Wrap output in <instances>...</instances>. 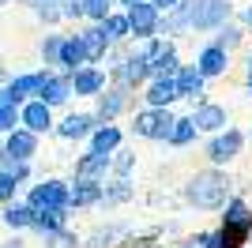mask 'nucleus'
I'll list each match as a JSON object with an SVG mask.
<instances>
[{"instance_id":"7ed1b4c3","label":"nucleus","mask_w":252,"mask_h":248,"mask_svg":"<svg viewBox=\"0 0 252 248\" xmlns=\"http://www.w3.org/2000/svg\"><path fill=\"white\" fill-rule=\"evenodd\" d=\"M245 128H237V124H230L226 132H215L207 135V143H203V158H207L211 169H230L237 158L245 155Z\"/></svg>"},{"instance_id":"20e7f679","label":"nucleus","mask_w":252,"mask_h":248,"mask_svg":"<svg viewBox=\"0 0 252 248\" xmlns=\"http://www.w3.org/2000/svg\"><path fill=\"white\" fill-rule=\"evenodd\" d=\"M173 121H177V113L173 109H136L132 113V135L136 139H143V143H166L169 139V128H173Z\"/></svg>"},{"instance_id":"7c9ffc66","label":"nucleus","mask_w":252,"mask_h":248,"mask_svg":"<svg viewBox=\"0 0 252 248\" xmlns=\"http://www.w3.org/2000/svg\"><path fill=\"white\" fill-rule=\"evenodd\" d=\"M196 124H192V117H177L173 121V128H169V139H166V147H177V151H185V147H192L196 143Z\"/></svg>"},{"instance_id":"ddd939ff","label":"nucleus","mask_w":252,"mask_h":248,"mask_svg":"<svg viewBox=\"0 0 252 248\" xmlns=\"http://www.w3.org/2000/svg\"><path fill=\"white\" fill-rule=\"evenodd\" d=\"M143 105L147 109H173L177 105V87H173V75H155V79L143 83V91H139Z\"/></svg>"},{"instance_id":"37998d69","label":"nucleus","mask_w":252,"mask_h":248,"mask_svg":"<svg viewBox=\"0 0 252 248\" xmlns=\"http://www.w3.org/2000/svg\"><path fill=\"white\" fill-rule=\"evenodd\" d=\"M241 27H245V31H252V4L241 11Z\"/></svg>"},{"instance_id":"f3484780","label":"nucleus","mask_w":252,"mask_h":248,"mask_svg":"<svg viewBox=\"0 0 252 248\" xmlns=\"http://www.w3.org/2000/svg\"><path fill=\"white\" fill-rule=\"evenodd\" d=\"M105 181H68V211H98Z\"/></svg>"},{"instance_id":"a211bd4d","label":"nucleus","mask_w":252,"mask_h":248,"mask_svg":"<svg viewBox=\"0 0 252 248\" xmlns=\"http://www.w3.org/2000/svg\"><path fill=\"white\" fill-rule=\"evenodd\" d=\"M75 34H79V45H83L87 64H98V68H102V64H105V57H109V49H113V45L105 41L102 27H98V23H83V27H79Z\"/></svg>"},{"instance_id":"473e14b6","label":"nucleus","mask_w":252,"mask_h":248,"mask_svg":"<svg viewBox=\"0 0 252 248\" xmlns=\"http://www.w3.org/2000/svg\"><path fill=\"white\" fill-rule=\"evenodd\" d=\"M45 248H83V237L72 226H64V229H57V233L45 237Z\"/></svg>"},{"instance_id":"e433bc0d","label":"nucleus","mask_w":252,"mask_h":248,"mask_svg":"<svg viewBox=\"0 0 252 248\" xmlns=\"http://www.w3.org/2000/svg\"><path fill=\"white\" fill-rule=\"evenodd\" d=\"M15 128H19V109L0 102V139H4L8 132H15Z\"/></svg>"},{"instance_id":"c756f323","label":"nucleus","mask_w":252,"mask_h":248,"mask_svg":"<svg viewBox=\"0 0 252 248\" xmlns=\"http://www.w3.org/2000/svg\"><path fill=\"white\" fill-rule=\"evenodd\" d=\"M136 151H128V147H121V151H113L109 155V177H117V181H132V173H136Z\"/></svg>"},{"instance_id":"6ab92c4d","label":"nucleus","mask_w":252,"mask_h":248,"mask_svg":"<svg viewBox=\"0 0 252 248\" xmlns=\"http://www.w3.org/2000/svg\"><path fill=\"white\" fill-rule=\"evenodd\" d=\"M0 143H4V151H8L11 162H34V158H38L42 139H38L34 132H27V128H15V132H8Z\"/></svg>"},{"instance_id":"9d476101","label":"nucleus","mask_w":252,"mask_h":248,"mask_svg":"<svg viewBox=\"0 0 252 248\" xmlns=\"http://www.w3.org/2000/svg\"><path fill=\"white\" fill-rule=\"evenodd\" d=\"M125 19H128V34H132V41H151V38H158V15L155 8H151L147 0H139V4H132V8L125 11Z\"/></svg>"},{"instance_id":"9b49d317","label":"nucleus","mask_w":252,"mask_h":248,"mask_svg":"<svg viewBox=\"0 0 252 248\" xmlns=\"http://www.w3.org/2000/svg\"><path fill=\"white\" fill-rule=\"evenodd\" d=\"M68 83H72V98H91V102H94L98 94L109 87V75H105V68H98V64H83V68H75V72L68 75Z\"/></svg>"},{"instance_id":"c85d7f7f","label":"nucleus","mask_w":252,"mask_h":248,"mask_svg":"<svg viewBox=\"0 0 252 248\" xmlns=\"http://www.w3.org/2000/svg\"><path fill=\"white\" fill-rule=\"evenodd\" d=\"M211 41H215L219 49H226V53L233 57V49H241V45H245V27H241V23H233V19H230V23H222L219 31L211 34Z\"/></svg>"},{"instance_id":"f257e3e1","label":"nucleus","mask_w":252,"mask_h":248,"mask_svg":"<svg viewBox=\"0 0 252 248\" xmlns=\"http://www.w3.org/2000/svg\"><path fill=\"white\" fill-rule=\"evenodd\" d=\"M181 196L192 211H200V215H219L226 199L233 196V177L226 169H200V173H192L185 185H181Z\"/></svg>"},{"instance_id":"f704fd0d","label":"nucleus","mask_w":252,"mask_h":248,"mask_svg":"<svg viewBox=\"0 0 252 248\" xmlns=\"http://www.w3.org/2000/svg\"><path fill=\"white\" fill-rule=\"evenodd\" d=\"M34 11V19L38 23H45V27H61V4H38V8H31Z\"/></svg>"},{"instance_id":"1a4fd4ad","label":"nucleus","mask_w":252,"mask_h":248,"mask_svg":"<svg viewBox=\"0 0 252 248\" xmlns=\"http://www.w3.org/2000/svg\"><path fill=\"white\" fill-rule=\"evenodd\" d=\"M189 117H192V124H196L200 135H215V132H226V128H230V109L222 102H211V98L196 102Z\"/></svg>"},{"instance_id":"f03ea898","label":"nucleus","mask_w":252,"mask_h":248,"mask_svg":"<svg viewBox=\"0 0 252 248\" xmlns=\"http://www.w3.org/2000/svg\"><path fill=\"white\" fill-rule=\"evenodd\" d=\"M105 75H109V87H121V91H132L139 94L143 91V83L151 79L147 72V61L139 57V49H109L105 57Z\"/></svg>"},{"instance_id":"4468645a","label":"nucleus","mask_w":252,"mask_h":248,"mask_svg":"<svg viewBox=\"0 0 252 248\" xmlns=\"http://www.w3.org/2000/svg\"><path fill=\"white\" fill-rule=\"evenodd\" d=\"M53 124H57V117H53L49 105H42L38 98H31V102H23L19 105V128H27V132H34L38 139L42 135L53 132Z\"/></svg>"},{"instance_id":"aec40b11","label":"nucleus","mask_w":252,"mask_h":248,"mask_svg":"<svg viewBox=\"0 0 252 248\" xmlns=\"http://www.w3.org/2000/svg\"><path fill=\"white\" fill-rule=\"evenodd\" d=\"M125 147V128L121 124H98L94 132L87 135V151L91 155H113V151H121Z\"/></svg>"},{"instance_id":"393cba45","label":"nucleus","mask_w":252,"mask_h":248,"mask_svg":"<svg viewBox=\"0 0 252 248\" xmlns=\"http://www.w3.org/2000/svg\"><path fill=\"white\" fill-rule=\"evenodd\" d=\"M72 173H75V181H105V177H109V158L83 151V155L75 158Z\"/></svg>"},{"instance_id":"a19ab883","label":"nucleus","mask_w":252,"mask_h":248,"mask_svg":"<svg viewBox=\"0 0 252 248\" xmlns=\"http://www.w3.org/2000/svg\"><path fill=\"white\" fill-rule=\"evenodd\" d=\"M147 4H151L155 11H158V15H166V11H173V8H177L181 0H147Z\"/></svg>"},{"instance_id":"2eb2a0df","label":"nucleus","mask_w":252,"mask_h":248,"mask_svg":"<svg viewBox=\"0 0 252 248\" xmlns=\"http://www.w3.org/2000/svg\"><path fill=\"white\" fill-rule=\"evenodd\" d=\"M173 87H177V102H203L207 98V79H203L192 64H181L177 72H173Z\"/></svg>"},{"instance_id":"c9c22d12","label":"nucleus","mask_w":252,"mask_h":248,"mask_svg":"<svg viewBox=\"0 0 252 248\" xmlns=\"http://www.w3.org/2000/svg\"><path fill=\"white\" fill-rule=\"evenodd\" d=\"M4 173H8L11 177V181H15V185H31V177H34V165L31 162H8V165H4Z\"/></svg>"},{"instance_id":"79ce46f5","label":"nucleus","mask_w":252,"mask_h":248,"mask_svg":"<svg viewBox=\"0 0 252 248\" xmlns=\"http://www.w3.org/2000/svg\"><path fill=\"white\" fill-rule=\"evenodd\" d=\"M0 248H27V241H23L19 233H11V237L4 241V245H0Z\"/></svg>"},{"instance_id":"cd10ccee","label":"nucleus","mask_w":252,"mask_h":248,"mask_svg":"<svg viewBox=\"0 0 252 248\" xmlns=\"http://www.w3.org/2000/svg\"><path fill=\"white\" fill-rule=\"evenodd\" d=\"M72 222V211L68 207H61V211H34V226L31 233H42V237H49V233H57V229H64Z\"/></svg>"},{"instance_id":"bb28decb","label":"nucleus","mask_w":252,"mask_h":248,"mask_svg":"<svg viewBox=\"0 0 252 248\" xmlns=\"http://www.w3.org/2000/svg\"><path fill=\"white\" fill-rule=\"evenodd\" d=\"M98 27H102L105 41H109L113 49H121L125 41H132V34H128V19H125V11H121V8H113L102 23H98Z\"/></svg>"},{"instance_id":"4c0bfd02","label":"nucleus","mask_w":252,"mask_h":248,"mask_svg":"<svg viewBox=\"0 0 252 248\" xmlns=\"http://www.w3.org/2000/svg\"><path fill=\"white\" fill-rule=\"evenodd\" d=\"M11 199H19V185H15V181H11L4 169H0V207L11 203Z\"/></svg>"},{"instance_id":"5701e85b","label":"nucleus","mask_w":252,"mask_h":248,"mask_svg":"<svg viewBox=\"0 0 252 248\" xmlns=\"http://www.w3.org/2000/svg\"><path fill=\"white\" fill-rule=\"evenodd\" d=\"M128 233H132V226H128V222H109V226L91 229V233L83 237V248H117Z\"/></svg>"},{"instance_id":"09e8293b","label":"nucleus","mask_w":252,"mask_h":248,"mask_svg":"<svg viewBox=\"0 0 252 248\" xmlns=\"http://www.w3.org/2000/svg\"><path fill=\"white\" fill-rule=\"evenodd\" d=\"M245 139H252V132H245Z\"/></svg>"},{"instance_id":"2f4dec72","label":"nucleus","mask_w":252,"mask_h":248,"mask_svg":"<svg viewBox=\"0 0 252 248\" xmlns=\"http://www.w3.org/2000/svg\"><path fill=\"white\" fill-rule=\"evenodd\" d=\"M61 41H64V34H57V31H45V34H42V41H38V57H42L45 68H57V57H61Z\"/></svg>"},{"instance_id":"0eeeda50","label":"nucleus","mask_w":252,"mask_h":248,"mask_svg":"<svg viewBox=\"0 0 252 248\" xmlns=\"http://www.w3.org/2000/svg\"><path fill=\"white\" fill-rule=\"evenodd\" d=\"M136 98L139 94H132V91H121V87H105L102 94L94 98V121L98 124H117V117H125L132 105H136Z\"/></svg>"},{"instance_id":"dca6fc26","label":"nucleus","mask_w":252,"mask_h":248,"mask_svg":"<svg viewBox=\"0 0 252 248\" xmlns=\"http://www.w3.org/2000/svg\"><path fill=\"white\" fill-rule=\"evenodd\" d=\"M38 102L49 105V109H64V105L72 102V83H68V75L49 68V75H45L42 87H38Z\"/></svg>"},{"instance_id":"de8ad7c7","label":"nucleus","mask_w":252,"mask_h":248,"mask_svg":"<svg viewBox=\"0 0 252 248\" xmlns=\"http://www.w3.org/2000/svg\"><path fill=\"white\" fill-rule=\"evenodd\" d=\"M8 4H11V0H0V8H8Z\"/></svg>"},{"instance_id":"f8f14e48","label":"nucleus","mask_w":252,"mask_h":248,"mask_svg":"<svg viewBox=\"0 0 252 248\" xmlns=\"http://www.w3.org/2000/svg\"><path fill=\"white\" fill-rule=\"evenodd\" d=\"M192 68L203 75V79H226V72H230V53L219 49L215 41H203L200 49H196V61H192Z\"/></svg>"},{"instance_id":"b1692460","label":"nucleus","mask_w":252,"mask_h":248,"mask_svg":"<svg viewBox=\"0 0 252 248\" xmlns=\"http://www.w3.org/2000/svg\"><path fill=\"white\" fill-rule=\"evenodd\" d=\"M132 199H136V185L109 177V185H102V203H98V211H117V207H128Z\"/></svg>"},{"instance_id":"39448f33","label":"nucleus","mask_w":252,"mask_h":248,"mask_svg":"<svg viewBox=\"0 0 252 248\" xmlns=\"http://www.w3.org/2000/svg\"><path fill=\"white\" fill-rule=\"evenodd\" d=\"M139 49V57L147 61V72H151V79L155 75H173L181 68V49H177V41H166V38H151V41H139L136 45Z\"/></svg>"},{"instance_id":"6e6552de","label":"nucleus","mask_w":252,"mask_h":248,"mask_svg":"<svg viewBox=\"0 0 252 248\" xmlns=\"http://www.w3.org/2000/svg\"><path fill=\"white\" fill-rule=\"evenodd\" d=\"M94 128H98V121L91 109H72V113H64L61 121L53 124V135L64 139V143H87V135Z\"/></svg>"},{"instance_id":"a878e982","label":"nucleus","mask_w":252,"mask_h":248,"mask_svg":"<svg viewBox=\"0 0 252 248\" xmlns=\"http://www.w3.org/2000/svg\"><path fill=\"white\" fill-rule=\"evenodd\" d=\"M87 57H83V45H79V34H64L61 41V57H57V68L53 72H64V75H72L75 68H83Z\"/></svg>"},{"instance_id":"72a5a7b5","label":"nucleus","mask_w":252,"mask_h":248,"mask_svg":"<svg viewBox=\"0 0 252 248\" xmlns=\"http://www.w3.org/2000/svg\"><path fill=\"white\" fill-rule=\"evenodd\" d=\"M113 8V0H83V23H102Z\"/></svg>"},{"instance_id":"58836bf2","label":"nucleus","mask_w":252,"mask_h":248,"mask_svg":"<svg viewBox=\"0 0 252 248\" xmlns=\"http://www.w3.org/2000/svg\"><path fill=\"white\" fill-rule=\"evenodd\" d=\"M61 19L64 23H83V0H64L61 4Z\"/></svg>"},{"instance_id":"4be33fe9","label":"nucleus","mask_w":252,"mask_h":248,"mask_svg":"<svg viewBox=\"0 0 252 248\" xmlns=\"http://www.w3.org/2000/svg\"><path fill=\"white\" fill-rule=\"evenodd\" d=\"M0 226H8L11 233H31V226H34V211L23 199H11V203H4L0 207Z\"/></svg>"},{"instance_id":"a18cd8bd","label":"nucleus","mask_w":252,"mask_h":248,"mask_svg":"<svg viewBox=\"0 0 252 248\" xmlns=\"http://www.w3.org/2000/svg\"><path fill=\"white\" fill-rule=\"evenodd\" d=\"M8 79H11V72H8V68H0V91L8 87Z\"/></svg>"},{"instance_id":"423d86ee","label":"nucleus","mask_w":252,"mask_h":248,"mask_svg":"<svg viewBox=\"0 0 252 248\" xmlns=\"http://www.w3.org/2000/svg\"><path fill=\"white\" fill-rule=\"evenodd\" d=\"M23 203L31 211H61V207H68V181L64 177H42V181L27 185Z\"/></svg>"},{"instance_id":"c03bdc74","label":"nucleus","mask_w":252,"mask_h":248,"mask_svg":"<svg viewBox=\"0 0 252 248\" xmlns=\"http://www.w3.org/2000/svg\"><path fill=\"white\" fill-rule=\"evenodd\" d=\"M27 8H38V4H64V0H23Z\"/></svg>"},{"instance_id":"ea45409f","label":"nucleus","mask_w":252,"mask_h":248,"mask_svg":"<svg viewBox=\"0 0 252 248\" xmlns=\"http://www.w3.org/2000/svg\"><path fill=\"white\" fill-rule=\"evenodd\" d=\"M241 68H245V94L252 98V49L245 53V64H241Z\"/></svg>"},{"instance_id":"49530a36","label":"nucleus","mask_w":252,"mask_h":248,"mask_svg":"<svg viewBox=\"0 0 252 248\" xmlns=\"http://www.w3.org/2000/svg\"><path fill=\"white\" fill-rule=\"evenodd\" d=\"M113 4H117V8H121V11H128V8H132V4H139V0H113Z\"/></svg>"},{"instance_id":"412c9836","label":"nucleus","mask_w":252,"mask_h":248,"mask_svg":"<svg viewBox=\"0 0 252 248\" xmlns=\"http://www.w3.org/2000/svg\"><path fill=\"white\" fill-rule=\"evenodd\" d=\"M219 226H230V229H245V233H252V203L245 196H237L233 192L230 199H226V207L219 211Z\"/></svg>"}]
</instances>
